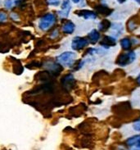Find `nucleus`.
I'll list each match as a JSON object with an SVG mask.
<instances>
[{
	"mask_svg": "<svg viewBox=\"0 0 140 150\" xmlns=\"http://www.w3.org/2000/svg\"><path fill=\"white\" fill-rule=\"evenodd\" d=\"M136 53L134 51H132V50L126 51L125 53H121L119 55V57L116 60V64L119 67H124L132 64L133 62L136 60Z\"/></svg>",
	"mask_w": 140,
	"mask_h": 150,
	"instance_id": "obj_1",
	"label": "nucleus"
},
{
	"mask_svg": "<svg viewBox=\"0 0 140 150\" xmlns=\"http://www.w3.org/2000/svg\"><path fill=\"white\" fill-rule=\"evenodd\" d=\"M76 59V53L74 52H64L57 57V62L60 65L66 67H71L75 64Z\"/></svg>",
	"mask_w": 140,
	"mask_h": 150,
	"instance_id": "obj_2",
	"label": "nucleus"
},
{
	"mask_svg": "<svg viewBox=\"0 0 140 150\" xmlns=\"http://www.w3.org/2000/svg\"><path fill=\"white\" fill-rule=\"evenodd\" d=\"M57 17L53 13H47L41 17L39 22V27L42 30H48L56 23Z\"/></svg>",
	"mask_w": 140,
	"mask_h": 150,
	"instance_id": "obj_3",
	"label": "nucleus"
},
{
	"mask_svg": "<svg viewBox=\"0 0 140 150\" xmlns=\"http://www.w3.org/2000/svg\"><path fill=\"white\" fill-rule=\"evenodd\" d=\"M89 44L88 39L82 37H75L71 42V48L74 50H82L85 47H87Z\"/></svg>",
	"mask_w": 140,
	"mask_h": 150,
	"instance_id": "obj_4",
	"label": "nucleus"
},
{
	"mask_svg": "<svg viewBox=\"0 0 140 150\" xmlns=\"http://www.w3.org/2000/svg\"><path fill=\"white\" fill-rule=\"evenodd\" d=\"M101 47L103 49L107 50L111 47L116 46V39L115 37L112 36V35H105L100 42Z\"/></svg>",
	"mask_w": 140,
	"mask_h": 150,
	"instance_id": "obj_5",
	"label": "nucleus"
},
{
	"mask_svg": "<svg viewBox=\"0 0 140 150\" xmlns=\"http://www.w3.org/2000/svg\"><path fill=\"white\" fill-rule=\"evenodd\" d=\"M71 9V5L70 3V0H63L61 10L58 12V15L62 18H66L70 14Z\"/></svg>",
	"mask_w": 140,
	"mask_h": 150,
	"instance_id": "obj_6",
	"label": "nucleus"
},
{
	"mask_svg": "<svg viewBox=\"0 0 140 150\" xmlns=\"http://www.w3.org/2000/svg\"><path fill=\"white\" fill-rule=\"evenodd\" d=\"M80 17H83L85 20H95L98 17V15L95 12L90 10H80L76 12Z\"/></svg>",
	"mask_w": 140,
	"mask_h": 150,
	"instance_id": "obj_7",
	"label": "nucleus"
},
{
	"mask_svg": "<svg viewBox=\"0 0 140 150\" xmlns=\"http://www.w3.org/2000/svg\"><path fill=\"white\" fill-rule=\"evenodd\" d=\"M111 31H112V36L117 39L118 37H120L123 34L124 26L121 23H119V22L113 23L111 25Z\"/></svg>",
	"mask_w": 140,
	"mask_h": 150,
	"instance_id": "obj_8",
	"label": "nucleus"
},
{
	"mask_svg": "<svg viewBox=\"0 0 140 150\" xmlns=\"http://www.w3.org/2000/svg\"><path fill=\"white\" fill-rule=\"evenodd\" d=\"M101 35L100 32L96 30V29H93L88 34V40L89 43H91L93 45L97 44L98 41L100 40Z\"/></svg>",
	"mask_w": 140,
	"mask_h": 150,
	"instance_id": "obj_9",
	"label": "nucleus"
},
{
	"mask_svg": "<svg viewBox=\"0 0 140 150\" xmlns=\"http://www.w3.org/2000/svg\"><path fill=\"white\" fill-rule=\"evenodd\" d=\"M97 12H98L99 14L103 15V16H110L112 14V9L110 8H108V6L107 4H100V5H98L95 7Z\"/></svg>",
	"mask_w": 140,
	"mask_h": 150,
	"instance_id": "obj_10",
	"label": "nucleus"
},
{
	"mask_svg": "<svg viewBox=\"0 0 140 150\" xmlns=\"http://www.w3.org/2000/svg\"><path fill=\"white\" fill-rule=\"evenodd\" d=\"M75 78L72 75H67L62 80V84L63 85L64 88L66 89H71L72 87L75 85Z\"/></svg>",
	"mask_w": 140,
	"mask_h": 150,
	"instance_id": "obj_11",
	"label": "nucleus"
},
{
	"mask_svg": "<svg viewBox=\"0 0 140 150\" xmlns=\"http://www.w3.org/2000/svg\"><path fill=\"white\" fill-rule=\"evenodd\" d=\"M45 67L48 70H49L52 73H59L62 71L60 64L54 62H48L45 63Z\"/></svg>",
	"mask_w": 140,
	"mask_h": 150,
	"instance_id": "obj_12",
	"label": "nucleus"
},
{
	"mask_svg": "<svg viewBox=\"0 0 140 150\" xmlns=\"http://www.w3.org/2000/svg\"><path fill=\"white\" fill-rule=\"evenodd\" d=\"M126 144L129 147H140V134H135L127 139Z\"/></svg>",
	"mask_w": 140,
	"mask_h": 150,
	"instance_id": "obj_13",
	"label": "nucleus"
},
{
	"mask_svg": "<svg viewBox=\"0 0 140 150\" xmlns=\"http://www.w3.org/2000/svg\"><path fill=\"white\" fill-rule=\"evenodd\" d=\"M120 45L121 47V49L124 50V51H129L131 49L132 47V42L131 40L128 38V37H124L122 38L120 40Z\"/></svg>",
	"mask_w": 140,
	"mask_h": 150,
	"instance_id": "obj_14",
	"label": "nucleus"
},
{
	"mask_svg": "<svg viewBox=\"0 0 140 150\" xmlns=\"http://www.w3.org/2000/svg\"><path fill=\"white\" fill-rule=\"evenodd\" d=\"M62 31H63L65 34L71 35V34H72V33L75 31V30H76V25H75V24H74L72 21H67V22H66L65 24H63L62 27Z\"/></svg>",
	"mask_w": 140,
	"mask_h": 150,
	"instance_id": "obj_15",
	"label": "nucleus"
},
{
	"mask_svg": "<svg viewBox=\"0 0 140 150\" xmlns=\"http://www.w3.org/2000/svg\"><path fill=\"white\" fill-rule=\"evenodd\" d=\"M111 25H112V23L110 21L103 20L98 24V30L102 32H106L107 30H108V29L111 28Z\"/></svg>",
	"mask_w": 140,
	"mask_h": 150,
	"instance_id": "obj_16",
	"label": "nucleus"
},
{
	"mask_svg": "<svg viewBox=\"0 0 140 150\" xmlns=\"http://www.w3.org/2000/svg\"><path fill=\"white\" fill-rule=\"evenodd\" d=\"M16 4H17V0H6L4 5H5V7L8 8V9H11Z\"/></svg>",
	"mask_w": 140,
	"mask_h": 150,
	"instance_id": "obj_17",
	"label": "nucleus"
},
{
	"mask_svg": "<svg viewBox=\"0 0 140 150\" xmlns=\"http://www.w3.org/2000/svg\"><path fill=\"white\" fill-rule=\"evenodd\" d=\"M127 28L129 29V31H133V30H134L137 28V25L136 23L134 22V21H129V22L127 23Z\"/></svg>",
	"mask_w": 140,
	"mask_h": 150,
	"instance_id": "obj_18",
	"label": "nucleus"
},
{
	"mask_svg": "<svg viewBox=\"0 0 140 150\" xmlns=\"http://www.w3.org/2000/svg\"><path fill=\"white\" fill-rule=\"evenodd\" d=\"M133 129L137 132H140V118L137 119L136 121H134L133 123Z\"/></svg>",
	"mask_w": 140,
	"mask_h": 150,
	"instance_id": "obj_19",
	"label": "nucleus"
},
{
	"mask_svg": "<svg viewBox=\"0 0 140 150\" xmlns=\"http://www.w3.org/2000/svg\"><path fill=\"white\" fill-rule=\"evenodd\" d=\"M8 19V15L4 12H0V22H4Z\"/></svg>",
	"mask_w": 140,
	"mask_h": 150,
	"instance_id": "obj_20",
	"label": "nucleus"
},
{
	"mask_svg": "<svg viewBox=\"0 0 140 150\" xmlns=\"http://www.w3.org/2000/svg\"><path fill=\"white\" fill-rule=\"evenodd\" d=\"M48 4L52 6H59V4H61V0H48Z\"/></svg>",
	"mask_w": 140,
	"mask_h": 150,
	"instance_id": "obj_21",
	"label": "nucleus"
},
{
	"mask_svg": "<svg viewBox=\"0 0 140 150\" xmlns=\"http://www.w3.org/2000/svg\"><path fill=\"white\" fill-rule=\"evenodd\" d=\"M130 40H131V42H132L133 45H138L140 44V40L139 39H137V38H132V39H130Z\"/></svg>",
	"mask_w": 140,
	"mask_h": 150,
	"instance_id": "obj_22",
	"label": "nucleus"
},
{
	"mask_svg": "<svg viewBox=\"0 0 140 150\" xmlns=\"http://www.w3.org/2000/svg\"><path fill=\"white\" fill-rule=\"evenodd\" d=\"M11 17H12V20H15V21H17L18 19H19V16H18V15H17L16 13H15V12H12V14H11Z\"/></svg>",
	"mask_w": 140,
	"mask_h": 150,
	"instance_id": "obj_23",
	"label": "nucleus"
},
{
	"mask_svg": "<svg viewBox=\"0 0 140 150\" xmlns=\"http://www.w3.org/2000/svg\"><path fill=\"white\" fill-rule=\"evenodd\" d=\"M58 35H59L58 30H55L52 33V35H51V38H56V37L58 36Z\"/></svg>",
	"mask_w": 140,
	"mask_h": 150,
	"instance_id": "obj_24",
	"label": "nucleus"
},
{
	"mask_svg": "<svg viewBox=\"0 0 140 150\" xmlns=\"http://www.w3.org/2000/svg\"><path fill=\"white\" fill-rule=\"evenodd\" d=\"M136 82H137V84H138V85H140V73L139 74V76H137Z\"/></svg>",
	"mask_w": 140,
	"mask_h": 150,
	"instance_id": "obj_25",
	"label": "nucleus"
},
{
	"mask_svg": "<svg viewBox=\"0 0 140 150\" xmlns=\"http://www.w3.org/2000/svg\"><path fill=\"white\" fill-rule=\"evenodd\" d=\"M116 1H117V2H118V3H119V4H124V2H125V1H126V0H116Z\"/></svg>",
	"mask_w": 140,
	"mask_h": 150,
	"instance_id": "obj_26",
	"label": "nucleus"
},
{
	"mask_svg": "<svg viewBox=\"0 0 140 150\" xmlns=\"http://www.w3.org/2000/svg\"><path fill=\"white\" fill-rule=\"evenodd\" d=\"M71 1L74 3V4H79L80 0H71Z\"/></svg>",
	"mask_w": 140,
	"mask_h": 150,
	"instance_id": "obj_27",
	"label": "nucleus"
},
{
	"mask_svg": "<svg viewBox=\"0 0 140 150\" xmlns=\"http://www.w3.org/2000/svg\"><path fill=\"white\" fill-rule=\"evenodd\" d=\"M134 1H135V2H137L138 4H140V0H134Z\"/></svg>",
	"mask_w": 140,
	"mask_h": 150,
	"instance_id": "obj_28",
	"label": "nucleus"
}]
</instances>
